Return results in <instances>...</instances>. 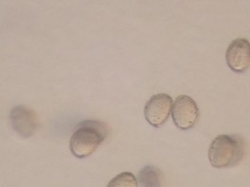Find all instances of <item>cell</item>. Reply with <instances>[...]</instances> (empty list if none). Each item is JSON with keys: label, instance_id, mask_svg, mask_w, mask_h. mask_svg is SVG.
Returning a JSON list of instances; mask_svg holds the SVG:
<instances>
[{"label": "cell", "instance_id": "1", "mask_svg": "<svg viewBox=\"0 0 250 187\" xmlns=\"http://www.w3.org/2000/svg\"><path fill=\"white\" fill-rule=\"evenodd\" d=\"M108 133V125L104 122L83 121L78 125L70 138V151L77 158H86L105 141Z\"/></svg>", "mask_w": 250, "mask_h": 187}, {"label": "cell", "instance_id": "2", "mask_svg": "<svg viewBox=\"0 0 250 187\" xmlns=\"http://www.w3.org/2000/svg\"><path fill=\"white\" fill-rule=\"evenodd\" d=\"M245 154L244 140L237 135H220L216 137L208 149V160L217 169L234 167Z\"/></svg>", "mask_w": 250, "mask_h": 187}, {"label": "cell", "instance_id": "3", "mask_svg": "<svg viewBox=\"0 0 250 187\" xmlns=\"http://www.w3.org/2000/svg\"><path fill=\"white\" fill-rule=\"evenodd\" d=\"M171 113L173 123L182 130L192 129L199 120L198 104L189 96L180 95L176 97L172 106Z\"/></svg>", "mask_w": 250, "mask_h": 187}, {"label": "cell", "instance_id": "4", "mask_svg": "<svg viewBox=\"0 0 250 187\" xmlns=\"http://www.w3.org/2000/svg\"><path fill=\"white\" fill-rule=\"evenodd\" d=\"M173 100L166 94L153 95L146 103L144 116L148 124L154 127L163 126L170 116Z\"/></svg>", "mask_w": 250, "mask_h": 187}, {"label": "cell", "instance_id": "5", "mask_svg": "<svg viewBox=\"0 0 250 187\" xmlns=\"http://www.w3.org/2000/svg\"><path fill=\"white\" fill-rule=\"evenodd\" d=\"M10 122L13 130L25 138L32 136L39 127L38 114L27 106L13 107L10 113Z\"/></svg>", "mask_w": 250, "mask_h": 187}, {"label": "cell", "instance_id": "6", "mask_svg": "<svg viewBox=\"0 0 250 187\" xmlns=\"http://www.w3.org/2000/svg\"><path fill=\"white\" fill-rule=\"evenodd\" d=\"M229 68L236 73H245L250 67V42L245 38H237L230 42L226 54Z\"/></svg>", "mask_w": 250, "mask_h": 187}, {"label": "cell", "instance_id": "7", "mask_svg": "<svg viewBox=\"0 0 250 187\" xmlns=\"http://www.w3.org/2000/svg\"><path fill=\"white\" fill-rule=\"evenodd\" d=\"M138 180L141 187H162L163 174L155 166H146L138 173Z\"/></svg>", "mask_w": 250, "mask_h": 187}, {"label": "cell", "instance_id": "8", "mask_svg": "<svg viewBox=\"0 0 250 187\" xmlns=\"http://www.w3.org/2000/svg\"><path fill=\"white\" fill-rule=\"evenodd\" d=\"M106 187H138V180L133 173L123 172L113 178Z\"/></svg>", "mask_w": 250, "mask_h": 187}]
</instances>
